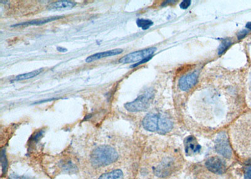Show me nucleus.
<instances>
[{"instance_id":"f257e3e1","label":"nucleus","mask_w":251,"mask_h":179,"mask_svg":"<svg viewBox=\"0 0 251 179\" xmlns=\"http://www.w3.org/2000/svg\"><path fill=\"white\" fill-rule=\"evenodd\" d=\"M184 168L180 149L171 143L158 140L146 149L138 179H184Z\"/></svg>"},{"instance_id":"f03ea898","label":"nucleus","mask_w":251,"mask_h":179,"mask_svg":"<svg viewBox=\"0 0 251 179\" xmlns=\"http://www.w3.org/2000/svg\"><path fill=\"white\" fill-rule=\"evenodd\" d=\"M230 138L239 157L251 160V111L243 114L235 121L230 127Z\"/></svg>"},{"instance_id":"7ed1b4c3","label":"nucleus","mask_w":251,"mask_h":179,"mask_svg":"<svg viewBox=\"0 0 251 179\" xmlns=\"http://www.w3.org/2000/svg\"><path fill=\"white\" fill-rule=\"evenodd\" d=\"M142 124L147 130L161 134L169 133L174 125L169 116L161 113L148 114L143 120Z\"/></svg>"},{"instance_id":"20e7f679","label":"nucleus","mask_w":251,"mask_h":179,"mask_svg":"<svg viewBox=\"0 0 251 179\" xmlns=\"http://www.w3.org/2000/svg\"><path fill=\"white\" fill-rule=\"evenodd\" d=\"M119 154L114 148L102 145L92 152L91 162L96 167L107 166L118 160Z\"/></svg>"},{"instance_id":"39448f33","label":"nucleus","mask_w":251,"mask_h":179,"mask_svg":"<svg viewBox=\"0 0 251 179\" xmlns=\"http://www.w3.org/2000/svg\"><path fill=\"white\" fill-rule=\"evenodd\" d=\"M153 98L154 94L151 91H149L138 96L133 102L125 104V107L127 111L131 113L144 111L151 105Z\"/></svg>"},{"instance_id":"423d86ee","label":"nucleus","mask_w":251,"mask_h":179,"mask_svg":"<svg viewBox=\"0 0 251 179\" xmlns=\"http://www.w3.org/2000/svg\"><path fill=\"white\" fill-rule=\"evenodd\" d=\"M155 51L156 48H154L136 51V52L130 53L129 54L124 56V57H123L122 59L119 60V62L121 64L140 62L145 59H147V58L151 57V55L153 54Z\"/></svg>"},{"instance_id":"0eeeda50","label":"nucleus","mask_w":251,"mask_h":179,"mask_svg":"<svg viewBox=\"0 0 251 179\" xmlns=\"http://www.w3.org/2000/svg\"><path fill=\"white\" fill-rule=\"evenodd\" d=\"M216 150L217 153L226 158H230L232 156V148L228 143L226 133H220L216 140Z\"/></svg>"},{"instance_id":"6e6552de","label":"nucleus","mask_w":251,"mask_h":179,"mask_svg":"<svg viewBox=\"0 0 251 179\" xmlns=\"http://www.w3.org/2000/svg\"><path fill=\"white\" fill-rule=\"evenodd\" d=\"M205 165L208 171L217 175L224 174L227 169L225 162L217 156H212L208 158L206 160Z\"/></svg>"},{"instance_id":"1a4fd4ad","label":"nucleus","mask_w":251,"mask_h":179,"mask_svg":"<svg viewBox=\"0 0 251 179\" xmlns=\"http://www.w3.org/2000/svg\"><path fill=\"white\" fill-rule=\"evenodd\" d=\"M197 79H198V73L197 71L183 76L179 80V88L183 91L189 90L196 84Z\"/></svg>"},{"instance_id":"9d476101","label":"nucleus","mask_w":251,"mask_h":179,"mask_svg":"<svg viewBox=\"0 0 251 179\" xmlns=\"http://www.w3.org/2000/svg\"><path fill=\"white\" fill-rule=\"evenodd\" d=\"M123 52L122 49H116L111 51H105V52L95 53L87 57L86 59L87 63H91L96 60L102 59V58L112 57V56L120 54Z\"/></svg>"},{"instance_id":"9b49d317","label":"nucleus","mask_w":251,"mask_h":179,"mask_svg":"<svg viewBox=\"0 0 251 179\" xmlns=\"http://www.w3.org/2000/svg\"><path fill=\"white\" fill-rule=\"evenodd\" d=\"M64 16H55L46 18V19H42L39 20H33L31 21L24 22V23L19 24L12 26V27H25V26H41L45 24L49 23V22L54 21V20L62 19Z\"/></svg>"},{"instance_id":"f8f14e48","label":"nucleus","mask_w":251,"mask_h":179,"mask_svg":"<svg viewBox=\"0 0 251 179\" xmlns=\"http://www.w3.org/2000/svg\"><path fill=\"white\" fill-rule=\"evenodd\" d=\"M77 4L75 2L72 1H67V0H63L49 4L47 6V9L50 11H59L62 10H68L71 9Z\"/></svg>"},{"instance_id":"ddd939ff","label":"nucleus","mask_w":251,"mask_h":179,"mask_svg":"<svg viewBox=\"0 0 251 179\" xmlns=\"http://www.w3.org/2000/svg\"><path fill=\"white\" fill-rule=\"evenodd\" d=\"M201 146L197 143V140L192 136H190L186 140L185 149L188 154L199 153L201 151Z\"/></svg>"},{"instance_id":"4468645a","label":"nucleus","mask_w":251,"mask_h":179,"mask_svg":"<svg viewBox=\"0 0 251 179\" xmlns=\"http://www.w3.org/2000/svg\"><path fill=\"white\" fill-rule=\"evenodd\" d=\"M124 174L121 169L114 170L111 172L102 174L98 179H123Z\"/></svg>"},{"instance_id":"2eb2a0df","label":"nucleus","mask_w":251,"mask_h":179,"mask_svg":"<svg viewBox=\"0 0 251 179\" xmlns=\"http://www.w3.org/2000/svg\"><path fill=\"white\" fill-rule=\"evenodd\" d=\"M246 103L251 109V69L249 72L246 83Z\"/></svg>"},{"instance_id":"dca6fc26","label":"nucleus","mask_w":251,"mask_h":179,"mask_svg":"<svg viewBox=\"0 0 251 179\" xmlns=\"http://www.w3.org/2000/svg\"><path fill=\"white\" fill-rule=\"evenodd\" d=\"M44 69H39L37 70L30 72V73L23 74V75H20L16 77L15 80L16 81H20V80H24L31 79L39 75L40 73L43 72Z\"/></svg>"},{"instance_id":"f3484780","label":"nucleus","mask_w":251,"mask_h":179,"mask_svg":"<svg viewBox=\"0 0 251 179\" xmlns=\"http://www.w3.org/2000/svg\"><path fill=\"white\" fill-rule=\"evenodd\" d=\"M136 24H137L138 27L145 30L151 27L153 25V22L150 20L138 19L136 20Z\"/></svg>"},{"instance_id":"a211bd4d","label":"nucleus","mask_w":251,"mask_h":179,"mask_svg":"<svg viewBox=\"0 0 251 179\" xmlns=\"http://www.w3.org/2000/svg\"><path fill=\"white\" fill-rule=\"evenodd\" d=\"M232 42L229 39H224L219 48V54L222 55L231 46Z\"/></svg>"},{"instance_id":"6ab92c4d","label":"nucleus","mask_w":251,"mask_h":179,"mask_svg":"<svg viewBox=\"0 0 251 179\" xmlns=\"http://www.w3.org/2000/svg\"><path fill=\"white\" fill-rule=\"evenodd\" d=\"M1 162L2 165V170L3 173L6 172V168H7V162H6L5 152L4 151H1Z\"/></svg>"},{"instance_id":"aec40b11","label":"nucleus","mask_w":251,"mask_h":179,"mask_svg":"<svg viewBox=\"0 0 251 179\" xmlns=\"http://www.w3.org/2000/svg\"><path fill=\"white\" fill-rule=\"evenodd\" d=\"M244 178L251 179V165L246 168L245 172H244Z\"/></svg>"},{"instance_id":"412c9836","label":"nucleus","mask_w":251,"mask_h":179,"mask_svg":"<svg viewBox=\"0 0 251 179\" xmlns=\"http://www.w3.org/2000/svg\"><path fill=\"white\" fill-rule=\"evenodd\" d=\"M190 4H191V1H190V0H185V1H183L180 3V8L182 9H187L189 6H190Z\"/></svg>"},{"instance_id":"4be33fe9","label":"nucleus","mask_w":251,"mask_h":179,"mask_svg":"<svg viewBox=\"0 0 251 179\" xmlns=\"http://www.w3.org/2000/svg\"><path fill=\"white\" fill-rule=\"evenodd\" d=\"M9 179H32L30 177L25 176H18L16 174H12L9 177Z\"/></svg>"},{"instance_id":"5701e85b","label":"nucleus","mask_w":251,"mask_h":179,"mask_svg":"<svg viewBox=\"0 0 251 179\" xmlns=\"http://www.w3.org/2000/svg\"><path fill=\"white\" fill-rule=\"evenodd\" d=\"M247 33H248V31L247 30H244L243 31H241V32H239V34H238V39L240 40V39H243V38L244 37H245V36L246 35H247Z\"/></svg>"},{"instance_id":"b1692460","label":"nucleus","mask_w":251,"mask_h":179,"mask_svg":"<svg viewBox=\"0 0 251 179\" xmlns=\"http://www.w3.org/2000/svg\"><path fill=\"white\" fill-rule=\"evenodd\" d=\"M57 50L59 51V52L61 53H64L67 52V49L63 48H60V47H57Z\"/></svg>"},{"instance_id":"393cba45","label":"nucleus","mask_w":251,"mask_h":179,"mask_svg":"<svg viewBox=\"0 0 251 179\" xmlns=\"http://www.w3.org/2000/svg\"><path fill=\"white\" fill-rule=\"evenodd\" d=\"M246 28L250 29L251 30V22H248L247 24H246Z\"/></svg>"}]
</instances>
